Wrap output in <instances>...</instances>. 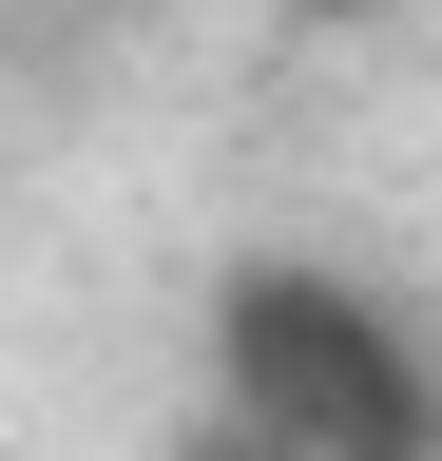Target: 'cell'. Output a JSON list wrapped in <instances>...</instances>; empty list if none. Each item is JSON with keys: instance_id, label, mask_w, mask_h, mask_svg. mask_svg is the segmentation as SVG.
Segmentation results:
<instances>
[{"instance_id": "6da1fadb", "label": "cell", "mask_w": 442, "mask_h": 461, "mask_svg": "<svg viewBox=\"0 0 442 461\" xmlns=\"http://www.w3.org/2000/svg\"><path fill=\"white\" fill-rule=\"evenodd\" d=\"M193 461H442V346L365 269H231Z\"/></svg>"}, {"instance_id": "7a4b0ae2", "label": "cell", "mask_w": 442, "mask_h": 461, "mask_svg": "<svg viewBox=\"0 0 442 461\" xmlns=\"http://www.w3.org/2000/svg\"><path fill=\"white\" fill-rule=\"evenodd\" d=\"M327 20H384V0H327Z\"/></svg>"}]
</instances>
